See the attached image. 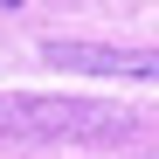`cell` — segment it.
Here are the masks:
<instances>
[{
    "label": "cell",
    "instance_id": "1",
    "mask_svg": "<svg viewBox=\"0 0 159 159\" xmlns=\"http://www.w3.org/2000/svg\"><path fill=\"white\" fill-rule=\"evenodd\" d=\"M139 131L111 104H76V97H0V139H125Z\"/></svg>",
    "mask_w": 159,
    "mask_h": 159
},
{
    "label": "cell",
    "instance_id": "2",
    "mask_svg": "<svg viewBox=\"0 0 159 159\" xmlns=\"http://www.w3.org/2000/svg\"><path fill=\"white\" fill-rule=\"evenodd\" d=\"M48 69H83V76H139L159 83V48H104V42H48Z\"/></svg>",
    "mask_w": 159,
    "mask_h": 159
}]
</instances>
